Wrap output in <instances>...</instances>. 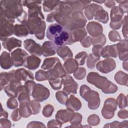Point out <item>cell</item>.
<instances>
[{
  "instance_id": "cell-23",
  "label": "cell",
  "mask_w": 128,
  "mask_h": 128,
  "mask_svg": "<svg viewBox=\"0 0 128 128\" xmlns=\"http://www.w3.org/2000/svg\"><path fill=\"white\" fill-rule=\"evenodd\" d=\"M102 9V6L96 4H90L86 8L85 14L88 20H91L93 18L94 14L100 10Z\"/></svg>"
},
{
  "instance_id": "cell-6",
  "label": "cell",
  "mask_w": 128,
  "mask_h": 128,
  "mask_svg": "<svg viewBox=\"0 0 128 128\" xmlns=\"http://www.w3.org/2000/svg\"><path fill=\"white\" fill-rule=\"evenodd\" d=\"M12 60L14 66H22L24 64L27 58L28 53L20 48H17L12 52Z\"/></svg>"
},
{
  "instance_id": "cell-28",
  "label": "cell",
  "mask_w": 128,
  "mask_h": 128,
  "mask_svg": "<svg viewBox=\"0 0 128 128\" xmlns=\"http://www.w3.org/2000/svg\"><path fill=\"white\" fill-rule=\"evenodd\" d=\"M20 113L21 116L28 118L32 114L30 108L27 103L20 104Z\"/></svg>"
},
{
  "instance_id": "cell-25",
  "label": "cell",
  "mask_w": 128,
  "mask_h": 128,
  "mask_svg": "<svg viewBox=\"0 0 128 128\" xmlns=\"http://www.w3.org/2000/svg\"><path fill=\"white\" fill-rule=\"evenodd\" d=\"M59 62H60V61L57 58H46L42 66V68L44 70L52 69Z\"/></svg>"
},
{
  "instance_id": "cell-1",
  "label": "cell",
  "mask_w": 128,
  "mask_h": 128,
  "mask_svg": "<svg viewBox=\"0 0 128 128\" xmlns=\"http://www.w3.org/2000/svg\"><path fill=\"white\" fill-rule=\"evenodd\" d=\"M46 37L56 46H64L74 43L72 30H70L60 24H50L46 30Z\"/></svg>"
},
{
  "instance_id": "cell-12",
  "label": "cell",
  "mask_w": 128,
  "mask_h": 128,
  "mask_svg": "<svg viewBox=\"0 0 128 128\" xmlns=\"http://www.w3.org/2000/svg\"><path fill=\"white\" fill-rule=\"evenodd\" d=\"M15 77L19 80H23L25 82L34 80L32 73L24 68H20L15 71Z\"/></svg>"
},
{
  "instance_id": "cell-16",
  "label": "cell",
  "mask_w": 128,
  "mask_h": 128,
  "mask_svg": "<svg viewBox=\"0 0 128 128\" xmlns=\"http://www.w3.org/2000/svg\"><path fill=\"white\" fill-rule=\"evenodd\" d=\"M40 62V59L38 57L30 56L27 58L24 66L28 69L34 70L39 66Z\"/></svg>"
},
{
  "instance_id": "cell-39",
  "label": "cell",
  "mask_w": 128,
  "mask_h": 128,
  "mask_svg": "<svg viewBox=\"0 0 128 128\" xmlns=\"http://www.w3.org/2000/svg\"><path fill=\"white\" fill-rule=\"evenodd\" d=\"M82 118V115L78 113H75L70 122L73 124H79Z\"/></svg>"
},
{
  "instance_id": "cell-34",
  "label": "cell",
  "mask_w": 128,
  "mask_h": 128,
  "mask_svg": "<svg viewBox=\"0 0 128 128\" xmlns=\"http://www.w3.org/2000/svg\"><path fill=\"white\" fill-rule=\"evenodd\" d=\"M30 106L31 108V111L32 114H38L40 110V105L38 102L34 100L30 102Z\"/></svg>"
},
{
  "instance_id": "cell-42",
  "label": "cell",
  "mask_w": 128,
  "mask_h": 128,
  "mask_svg": "<svg viewBox=\"0 0 128 128\" xmlns=\"http://www.w3.org/2000/svg\"><path fill=\"white\" fill-rule=\"evenodd\" d=\"M118 34V32L116 31H110L109 35H111V36H109V38L110 40V41L112 42H116L117 40H118L120 38V37H118V36H116Z\"/></svg>"
},
{
  "instance_id": "cell-33",
  "label": "cell",
  "mask_w": 128,
  "mask_h": 128,
  "mask_svg": "<svg viewBox=\"0 0 128 128\" xmlns=\"http://www.w3.org/2000/svg\"><path fill=\"white\" fill-rule=\"evenodd\" d=\"M56 96L58 100L62 104H64L68 100L67 94L63 92L59 91L56 94Z\"/></svg>"
},
{
  "instance_id": "cell-21",
  "label": "cell",
  "mask_w": 128,
  "mask_h": 128,
  "mask_svg": "<svg viewBox=\"0 0 128 128\" xmlns=\"http://www.w3.org/2000/svg\"><path fill=\"white\" fill-rule=\"evenodd\" d=\"M116 45L107 46L101 52V54L103 58L117 56V52L116 49Z\"/></svg>"
},
{
  "instance_id": "cell-3",
  "label": "cell",
  "mask_w": 128,
  "mask_h": 128,
  "mask_svg": "<svg viewBox=\"0 0 128 128\" xmlns=\"http://www.w3.org/2000/svg\"><path fill=\"white\" fill-rule=\"evenodd\" d=\"M0 36L2 41L4 40L8 37L12 36L14 33V20H8L5 17L0 16Z\"/></svg>"
},
{
  "instance_id": "cell-43",
  "label": "cell",
  "mask_w": 128,
  "mask_h": 128,
  "mask_svg": "<svg viewBox=\"0 0 128 128\" xmlns=\"http://www.w3.org/2000/svg\"><path fill=\"white\" fill-rule=\"evenodd\" d=\"M82 45L84 47H88L92 44V39L90 36H88L84 39L83 42H81Z\"/></svg>"
},
{
  "instance_id": "cell-10",
  "label": "cell",
  "mask_w": 128,
  "mask_h": 128,
  "mask_svg": "<svg viewBox=\"0 0 128 128\" xmlns=\"http://www.w3.org/2000/svg\"><path fill=\"white\" fill-rule=\"evenodd\" d=\"M116 110V100L110 104V98L106 100L102 110V114L106 118H110L113 117L114 111Z\"/></svg>"
},
{
  "instance_id": "cell-9",
  "label": "cell",
  "mask_w": 128,
  "mask_h": 128,
  "mask_svg": "<svg viewBox=\"0 0 128 128\" xmlns=\"http://www.w3.org/2000/svg\"><path fill=\"white\" fill-rule=\"evenodd\" d=\"M116 66L115 62L112 59H106L100 62L96 65L97 69L103 73H108L114 70Z\"/></svg>"
},
{
  "instance_id": "cell-36",
  "label": "cell",
  "mask_w": 128,
  "mask_h": 128,
  "mask_svg": "<svg viewBox=\"0 0 128 128\" xmlns=\"http://www.w3.org/2000/svg\"><path fill=\"white\" fill-rule=\"evenodd\" d=\"M49 82L50 86L54 90H58L62 87V80H60V78H58L53 80H49Z\"/></svg>"
},
{
  "instance_id": "cell-44",
  "label": "cell",
  "mask_w": 128,
  "mask_h": 128,
  "mask_svg": "<svg viewBox=\"0 0 128 128\" xmlns=\"http://www.w3.org/2000/svg\"><path fill=\"white\" fill-rule=\"evenodd\" d=\"M8 114L6 111L3 110L2 106V109H1V112H0V118H2V117L4 118H8Z\"/></svg>"
},
{
  "instance_id": "cell-40",
  "label": "cell",
  "mask_w": 128,
  "mask_h": 128,
  "mask_svg": "<svg viewBox=\"0 0 128 128\" xmlns=\"http://www.w3.org/2000/svg\"><path fill=\"white\" fill-rule=\"evenodd\" d=\"M18 110H19L18 108L16 109L13 112L12 114L11 115V118L14 121L18 120L20 119L21 118L20 112H18Z\"/></svg>"
},
{
  "instance_id": "cell-17",
  "label": "cell",
  "mask_w": 128,
  "mask_h": 128,
  "mask_svg": "<svg viewBox=\"0 0 128 128\" xmlns=\"http://www.w3.org/2000/svg\"><path fill=\"white\" fill-rule=\"evenodd\" d=\"M29 34V30L26 25V22L22 24H16L14 26V34L18 37L26 36Z\"/></svg>"
},
{
  "instance_id": "cell-19",
  "label": "cell",
  "mask_w": 128,
  "mask_h": 128,
  "mask_svg": "<svg viewBox=\"0 0 128 128\" xmlns=\"http://www.w3.org/2000/svg\"><path fill=\"white\" fill-rule=\"evenodd\" d=\"M12 62L9 53L3 52L0 56V66L4 70L9 69L12 66Z\"/></svg>"
},
{
  "instance_id": "cell-22",
  "label": "cell",
  "mask_w": 128,
  "mask_h": 128,
  "mask_svg": "<svg viewBox=\"0 0 128 128\" xmlns=\"http://www.w3.org/2000/svg\"><path fill=\"white\" fill-rule=\"evenodd\" d=\"M56 53L64 60L72 57V53L69 48L66 46H61L56 48Z\"/></svg>"
},
{
  "instance_id": "cell-7",
  "label": "cell",
  "mask_w": 128,
  "mask_h": 128,
  "mask_svg": "<svg viewBox=\"0 0 128 128\" xmlns=\"http://www.w3.org/2000/svg\"><path fill=\"white\" fill-rule=\"evenodd\" d=\"M62 83L64 84L63 90L67 95L70 93L76 94L78 85L70 76L67 75L62 77Z\"/></svg>"
},
{
  "instance_id": "cell-46",
  "label": "cell",
  "mask_w": 128,
  "mask_h": 128,
  "mask_svg": "<svg viewBox=\"0 0 128 128\" xmlns=\"http://www.w3.org/2000/svg\"><path fill=\"white\" fill-rule=\"evenodd\" d=\"M94 2H95L96 3H100V4H102V3H104V2L106 1L105 0H102V1H93Z\"/></svg>"
},
{
  "instance_id": "cell-29",
  "label": "cell",
  "mask_w": 128,
  "mask_h": 128,
  "mask_svg": "<svg viewBox=\"0 0 128 128\" xmlns=\"http://www.w3.org/2000/svg\"><path fill=\"white\" fill-rule=\"evenodd\" d=\"M100 57L97 56L94 54H90L87 60V66L90 68H94L96 65V62L99 60Z\"/></svg>"
},
{
  "instance_id": "cell-2",
  "label": "cell",
  "mask_w": 128,
  "mask_h": 128,
  "mask_svg": "<svg viewBox=\"0 0 128 128\" xmlns=\"http://www.w3.org/2000/svg\"><path fill=\"white\" fill-rule=\"evenodd\" d=\"M0 16L12 20L16 18L22 23L26 22L27 14L22 9V1L0 0Z\"/></svg>"
},
{
  "instance_id": "cell-41",
  "label": "cell",
  "mask_w": 128,
  "mask_h": 128,
  "mask_svg": "<svg viewBox=\"0 0 128 128\" xmlns=\"http://www.w3.org/2000/svg\"><path fill=\"white\" fill-rule=\"evenodd\" d=\"M102 48V46L99 44H96V46H94L92 48V51L95 54V56L100 57Z\"/></svg>"
},
{
  "instance_id": "cell-37",
  "label": "cell",
  "mask_w": 128,
  "mask_h": 128,
  "mask_svg": "<svg viewBox=\"0 0 128 128\" xmlns=\"http://www.w3.org/2000/svg\"><path fill=\"white\" fill-rule=\"evenodd\" d=\"M54 111V107L53 106L48 104L42 110V114L46 117H50Z\"/></svg>"
},
{
  "instance_id": "cell-32",
  "label": "cell",
  "mask_w": 128,
  "mask_h": 128,
  "mask_svg": "<svg viewBox=\"0 0 128 128\" xmlns=\"http://www.w3.org/2000/svg\"><path fill=\"white\" fill-rule=\"evenodd\" d=\"M29 94L26 92H21L18 96V100L20 104L27 103L28 104L30 101Z\"/></svg>"
},
{
  "instance_id": "cell-35",
  "label": "cell",
  "mask_w": 128,
  "mask_h": 128,
  "mask_svg": "<svg viewBox=\"0 0 128 128\" xmlns=\"http://www.w3.org/2000/svg\"><path fill=\"white\" fill-rule=\"evenodd\" d=\"M86 74V70L84 68H79L78 69L76 70L75 72H74V75L75 78L79 80L82 79L84 78L85 75Z\"/></svg>"
},
{
  "instance_id": "cell-5",
  "label": "cell",
  "mask_w": 128,
  "mask_h": 128,
  "mask_svg": "<svg viewBox=\"0 0 128 128\" xmlns=\"http://www.w3.org/2000/svg\"><path fill=\"white\" fill-rule=\"evenodd\" d=\"M87 81L94 84L98 88H100L102 91L104 89L102 84H109L111 82L106 78L100 76L98 74L95 72H90L87 76Z\"/></svg>"
},
{
  "instance_id": "cell-18",
  "label": "cell",
  "mask_w": 128,
  "mask_h": 128,
  "mask_svg": "<svg viewBox=\"0 0 128 128\" xmlns=\"http://www.w3.org/2000/svg\"><path fill=\"white\" fill-rule=\"evenodd\" d=\"M56 45L51 42L48 41L43 43L42 46V54L44 56H53L56 54Z\"/></svg>"
},
{
  "instance_id": "cell-38",
  "label": "cell",
  "mask_w": 128,
  "mask_h": 128,
  "mask_svg": "<svg viewBox=\"0 0 128 128\" xmlns=\"http://www.w3.org/2000/svg\"><path fill=\"white\" fill-rule=\"evenodd\" d=\"M6 105L10 109H14L18 106V104L16 100L14 97H12L8 100Z\"/></svg>"
},
{
  "instance_id": "cell-14",
  "label": "cell",
  "mask_w": 128,
  "mask_h": 128,
  "mask_svg": "<svg viewBox=\"0 0 128 128\" xmlns=\"http://www.w3.org/2000/svg\"><path fill=\"white\" fill-rule=\"evenodd\" d=\"M86 28L88 33L92 36L94 37L100 36L102 32V26L98 23L94 22H89Z\"/></svg>"
},
{
  "instance_id": "cell-15",
  "label": "cell",
  "mask_w": 128,
  "mask_h": 128,
  "mask_svg": "<svg viewBox=\"0 0 128 128\" xmlns=\"http://www.w3.org/2000/svg\"><path fill=\"white\" fill-rule=\"evenodd\" d=\"M74 112L71 110H60L58 112L56 115V118L58 120H60V122H66L71 120L74 116Z\"/></svg>"
},
{
  "instance_id": "cell-4",
  "label": "cell",
  "mask_w": 128,
  "mask_h": 128,
  "mask_svg": "<svg viewBox=\"0 0 128 128\" xmlns=\"http://www.w3.org/2000/svg\"><path fill=\"white\" fill-rule=\"evenodd\" d=\"M32 95L36 100L42 102L48 98L50 91L44 86L37 84H35L33 88Z\"/></svg>"
},
{
  "instance_id": "cell-31",
  "label": "cell",
  "mask_w": 128,
  "mask_h": 128,
  "mask_svg": "<svg viewBox=\"0 0 128 128\" xmlns=\"http://www.w3.org/2000/svg\"><path fill=\"white\" fill-rule=\"evenodd\" d=\"M87 54L85 52H82L77 54L75 56V59L78 65H83L85 62Z\"/></svg>"
},
{
  "instance_id": "cell-8",
  "label": "cell",
  "mask_w": 128,
  "mask_h": 128,
  "mask_svg": "<svg viewBox=\"0 0 128 128\" xmlns=\"http://www.w3.org/2000/svg\"><path fill=\"white\" fill-rule=\"evenodd\" d=\"M25 48L31 54L40 56L42 54V48L32 39H26L24 41Z\"/></svg>"
},
{
  "instance_id": "cell-13",
  "label": "cell",
  "mask_w": 128,
  "mask_h": 128,
  "mask_svg": "<svg viewBox=\"0 0 128 128\" xmlns=\"http://www.w3.org/2000/svg\"><path fill=\"white\" fill-rule=\"evenodd\" d=\"M2 44L4 48L10 52L16 47H20L22 46V41L12 37L7 38L3 40Z\"/></svg>"
},
{
  "instance_id": "cell-26",
  "label": "cell",
  "mask_w": 128,
  "mask_h": 128,
  "mask_svg": "<svg viewBox=\"0 0 128 128\" xmlns=\"http://www.w3.org/2000/svg\"><path fill=\"white\" fill-rule=\"evenodd\" d=\"M60 1H46L43 2V9L44 12H50L56 9L60 4Z\"/></svg>"
},
{
  "instance_id": "cell-24",
  "label": "cell",
  "mask_w": 128,
  "mask_h": 128,
  "mask_svg": "<svg viewBox=\"0 0 128 128\" xmlns=\"http://www.w3.org/2000/svg\"><path fill=\"white\" fill-rule=\"evenodd\" d=\"M78 64L76 60L70 59L66 61L64 65L66 72L68 74L74 72L78 69Z\"/></svg>"
},
{
  "instance_id": "cell-20",
  "label": "cell",
  "mask_w": 128,
  "mask_h": 128,
  "mask_svg": "<svg viewBox=\"0 0 128 128\" xmlns=\"http://www.w3.org/2000/svg\"><path fill=\"white\" fill-rule=\"evenodd\" d=\"M82 104L79 100L76 98L74 96L71 95L69 100H68L66 102V106L71 110H78L80 109Z\"/></svg>"
},
{
  "instance_id": "cell-11",
  "label": "cell",
  "mask_w": 128,
  "mask_h": 128,
  "mask_svg": "<svg viewBox=\"0 0 128 128\" xmlns=\"http://www.w3.org/2000/svg\"><path fill=\"white\" fill-rule=\"evenodd\" d=\"M15 70H12L8 72H2L0 73V90L4 89L6 86H8L12 80L16 78Z\"/></svg>"
},
{
  "instance_id": "cell-27",
  "label": "cell",
  "mask_w": 128,
  "mask_h": 128,
  "mask_svg": "<svg viewBox=\"0 0 128 128\" xmlns=\"http://www.w3.org/2000/svg\"><path fill=\"white\" fill-rule=\"evenodd\" d=\"M95 19L103 23H106L108 20V14L103 9L100 10L95 14Z\"/></svg>"
},
{
  "instance_id": "cell-45",
  "label": "cell",
  "mask_w": 128,
  "mask_h": 128,
  "mask_svg": "<svg viewBox=\"0 0 128 128\" xmlns=\"http://www.w3.org/2000/svg\"><path fill=\"white\" fill-rule=\"evenodd\" d=\"M105 2H106V3H105L106 6L109 8L112 7L113 6H114L115 4V2L114 1L108 0V1H106Z\"/></svg>"
},
{
  "instance_id": "cell-30",
  "label": "cell",
  "mask_w": 128,
  "mask_h": 128,
  "mask_svg": "<svg viewBox=\"0 0 128 128\" xmlns=\"http://www.w3.org/2000/svg\"><path fill=\"white\" fill-rule=\"evenodd\" d=\"M36 79L38 81H42L48 80V72L39 70L36 73Z\"/></svg>"
}]
</instances>
